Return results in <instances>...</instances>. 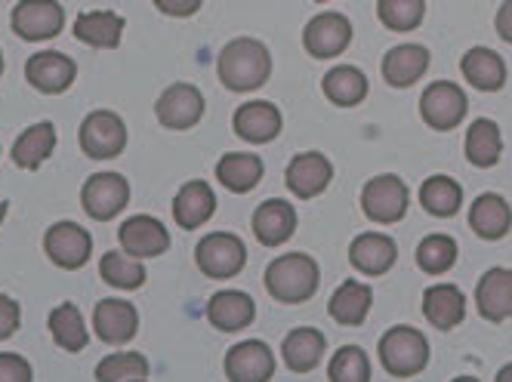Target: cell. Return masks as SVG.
I'll return each mask as SVG.
<instances>
[{
	"label": "cell",
	"mask_w": 512,
	"mask_h": 382,
	"mask_svg": "<svg viewBox=\"0 0 512 382\" xmlns=\"http://www.w3.org/2000/svg\"><path fill=\"white\" fill-rule=\"evenodd\" d=\"M195 262H198L201 275H207L213 281H229V278L241 275V269L247 265V247L232 232H210L207 238L198 241Z\"/></svg>",
	"instance_id": "5"
},
{
	"label": "cell",
	"mask_w": 512,
	"mask_h": 382,
	"mask_svg": "<svg viewBox=\"0 0 512 382\" xmlns=\"http://www.w3.org/2000/svg\"><path fill=\"white\" fill-rule=\"evenodd\" d=\"M423 315L438 330H454L466 318V296L454 284H432L423 293Z\"/></svg>",
	"instance_id": "28"
},
{
	"label": "cell",
	"mask_w": 512,
	"mask_h": 382,
	"mask_svg": "<svg viewBox=\"0 0 512 382\" xmlns=\"http://www.w3.org/2000/svg\"><path fill=\"white\" fill-rule=\"evenodd\" d=\"M75 78H78V62L65 53H56V50H44L25 62V81L47 96L65 93L71 84H75Z\"/></svg>",
	"instance_id": "13"
},
{
	"label": "cell",
	"mask_w": 512,
	"mask_h": 382,
	"mask_svg": "<svg viewBox=\"0 0 512 382\" xmlns=\"http://www.w3.org/2000/svg\"><path fill=\"white\" fill-rule=\"evenodd\" d=\"M216 179L223 182L235 195H247L263 179V161L260 155H244V151H232L216 164Z\"/></svg>",
	"instance_id": "36"
},
{
	"label": "cell",
	"mask_w": 512,
	"mask_h": 382,
	"mask_svg": "<svg viewBox=\"0 0 512 382\" xmlns=\"http://www.w3.org/2000/svg\"><path fill=\"white\" fill-rule=\"evenodd\" d=\"M124 25H127L124 16L112 10H90L75 19V37L81 44L96 47V50H115L121 44Z\"/></svg>",
	"instance_id": "30"
},
{
	"label": "cell",
	"mask_w": 512,
	"mask_h": 382,
	"mask_svg": "<svg viewBox=\"0 0 512 382\" xmlns=\"http://www.w3.org/2000/svg\"><path fill=\"white\" fill-rule=\"evenodd\" d=\"M130 204V182L121 173H93L81 188V207L90 219L108 222Z\"/></svg>",
	"instance_id": "8"
},
{
	"label": "cell",
	"mask_w": 512,
	"mask_h": 382,
	"mask_svg": "<svg viewBox=\"0 0 512 382\" xmlns=\"http://www.w3.org/2000/svg\"><path fill=\"white\" fill-rule=\"evenodd\" d=\"M213 213H216V195L204 179H192L176 191L173 219L179 228L192 232V228H201L204 222H210Z\"/></svg>",
	"instance_id": "25"
},
{
	"label": "cell",
	"mask_w": 512,
	"mask_h": 382,
	"mask_svg": "<svg viewBox=\"0 0 512 382\" xmlns=\"http://www.w3.org/2000/svg\"><path fill=\"white\" fill-rule=\"evenodd\" d=\"M417 265L426 275H445L457 265V241L451 235H426L417 247Z\"/></svg>",
	"instance_id": "39"
},
{
	"label": "cell",
	"mask_w": 512,
	"mask_h": 382,
	"mask_svg": "<svg viewBox=\"0 0 512 382\" xmlns=\"http://www.w3.org/2000/svg\"><path fill=\"white\" fill-rule=\"evenodd\" d=\"M494 25H497V34L503 37V41L512 44V0H503V7L497 10Z\"/></svg>",
	"instance_id": "45"
},
{
	"label": "cell",
	"mask_w": 512,
	"mask_h": 382,
	"mask_svg": "<svg viewBox=\"0 0 512 382\" xmlns=\"http://www.w3.org/2000/svg\"><path fill=\"white\" fill-rule=\"evenodd\" d=\"M232 124H235V133L244 142L266 145V142L278 139V133L284 127V118H281V111L272 102H244V105H238Z\"/></svg>",
	"instance_id": "21"
},
{
	"label": "cell",
	"mask_w": 512,
	"mask_h": 382,
	"mask_svg": "<svg viewBox=\"0 0 512 382\" xmlns=\"http://www.w3.org/2000/svg\"><path fill=\"white\" fill-rule=\"evenodd\" d=\"M50 336L56 339V346L65 352H84L90 333L84 324V315L75 302H59L50 312Z\"/></svg>",
	"instance_id": "34"
},
{
	"label": "cell",
	"mask_w": 512,
	"mask_h": 382,
	"mask_svg": "<svg viewBox=\"0 0 512 382\" xmlns=\"http://www.w3.org/2000/svg\"><path fill=\"white\" fill-rule=\"evenodd\" d=\"M321 284V269L309 253H284L269 262L266 290L284 305H300L315 296Z\"/></svg>",
	"instance_id": "2"
},
{
	"label": "cell",
	"mask_w": 512,
	"mask_h": 382,
	"mask_svg": "<svg viewBox=\"0 0 512 382\" xmlns=\"http://www.w3.org/2000/svg\"><path fill=\"white\" fill-rule=\"evenodd\" d=\"M10 22L22 41H50L65 25V10L59 0H19Z\"/></svg>",
	"instance_id": "11"
},
{
	"label": "cell",
	"mask_w": 512,
	"mask_h": 382,
	"mask_svg": "<svg viewBox=\"0 0 512 382\" xmlns=\"http://www.w3.org/2000/svg\"><path fill=\"white\" fill-rule=\"evenodd\" d=\"M374 305V290L364 281H343L331 302H327V315H331L340 327H361L368 321V312Z\"/></svg>",
	"instance_id": "26"
},
{
	"label": "cell",
	"mask_w": 512,
	"mask_h": 382,
	"mask_svg": "<svg viewBox=\"0 0 512 382\" xmlns=\"http://www.w3.org/2000/svg\"><path fill=\"white\" fill-rule=\"evenodd\" d=\"M349 262L355 272L380 278L398 262V244L383 232H364L349 244Z\"/></svg>",
	"instance_id": "19"
},
{
	"label": "cell",
	"mask_w": 512,
	"mask_h": 382,
	"mask_svg": "<svg viewBox=\"0 0 512 382\" xmlns=\"http://www.w3.org/2000/svg\"><path fill=\"white\" fill-rule=\"evenodd\" d=\"M377 16L389 31H417L426 19V0H377Z\"/></svg>",
	"instance_id": "40"
},
{
	"label": "cell",
	"mask_w": 512,
	"mask_h": 382,
	"mask_svg": "<svg viewBox=\"0 0 512 382\" xmlns=\"http://www.w3.org/2000/svg\"><path fill=\"white\" fill-rule=\"evenodd\" d=\"M334 179V164L327 161L321 151H303V155H294L284 170V182L294 191L297 198L312 201L318 195H324L327 185Z\"/></svg>",
	"instance_id": "14"
},
{
	"label": "cell",
	"mask_w": 512,
	"mask_h": 382,
	"mask_svg": "<svg viewBox=\"0 0 512 382\" xmlns=\"http://www.w3.org/2000/svg\"><path fill=\"white\" fill-rule=\"evenodd\" d=\"M0 78H4V53H0Z\"/></svg>",
	"instance_id": "48"
},
{
	"label": "cell",
	"mask_w": 512,
	"mask_h": 382,
	"mask_svg": "<svg viewBox=\"0 0 512 382\" xmlns=\"http://www.w3.org/2000/svg\"><path fill=\"white\" fill-rule=\"evenodd\" d=\"M44 250L50 256L53 265L65 272H78L90 262L93 253V238L87 228H81L78 222H56L47 228L44 235Z\"/></svg>",
	"instance_id": "9"
},
{
	"label": "cell",
	"mask_w": 512,
	"mask_h": 382,
	"mask_svg": "<svg viewBox=\"0 0 512 382\" xmlns=\"http://www.w3.org/2000/svg\"><path fill=\"white\" fill-rule=\"evenodd\" d=\"M469 228L482 241H500L512 228V207L497 191H485L469 207Z\"/></svg>",
	"instance_id": "23"
},
{
	"label": "cell",
	"mask_w": 512,
	"mask_h": 382,
	"mask_svg": "<svg viewBox=\"0 0 512 382\" xmlns=\"http://www.w3.org/2000/svg\"><path fill=\"white\" fill-rule=\"evenodd\" d=\"M56 151V127L50 121H41V124H31L16 142H13V151L10 158L16 167L22 170H38L50 155Z\"/></svg>",
	"instance_id": "32"
},
{
	"label": "cell",
	"mask_w": 512,
	"mask_h": 382,
	"mask_svg": "<svg viewBox=\"0 0 512 382\" xmlns=\"http://www.w3.org/2000/svg\"><path fill=\"white\" fill-rule=\"evenodd\" d=\"M497 382H512V364L500 367V373H497Z\"/></svg>",
	"instance_id": "46"
},
{
	"label": "cell",
	"mask_w": 512,
	"mask_h": 382,
	"mask_svg": "<svg viewBox=\"0 0 512 382\" xmlns=\"http://www.w3.org/2000/svg\"><path fill=\"white\" fill-rule=\"evenodd\" d=\"M420 204L435 219H451L463 207V188L451 176H429L420 185Z\"/></svg>",
	"instance_id": "35"
},
{
	"label": "cell",
	"mask_w": 512,
	"mask_h": 382,
	"mask_svg": "<svg viewBox=\"0 0 512 382\" xmlns=\"http://www.w3.org/2000/svg\"><path fill=\"white\" fill-rule=\"evenodd\" d=\"M429 71V50L420 44H398L383 56V81L395 90L414 87Z\"/></svg>",
	"instance_id": "24"
},
{
	"label": "cell",
	"mask_w": 512,
	"mask_h": 382,
	"mask_svg": "<svg viewBox=\"0 0 512 382\" xmlns=\"http://www.w3.org/2000/svg\"><path fill=\"white\" fill-rule=\"evenodd\" d=\"M118 241L136 259H155V256H164L170 250V232L164 228L161 219H155L149 213L130 216L118 228Z\"/></svg>",
	"instance_id": "16"
},
{
	"label": "cell",
	"mask_w": 512,
	"mask_h": 382,
	"mask_svg": "<svg viewBox=\"0 0 512 382\" xmlns=\"http://www.w3.org/2000/svg\"><path fill=\"white\" fill-rule=\"evenodd\" d=\"M99 275L105 284H112L118 290H139L145 284V265L127 250H108L99 259Z\"/></svg>",
	"instance_id": "37"
},
{
	"label": "cell",
	"mask_w": 512,
	"mask_h": 382,
	"mask_svg": "<svg viewBox=\"0 0 512 382\" xmlns=\"http://www.w3.org/2000/svg\"><path fill=\"white\" fill-rule=\"evenodd\" d=\"M315 4H327V0H315Z\"/></svg>",
	"instance_id": "49"
},
{
	"label": "cell",
	"mask_w": 512,
	"mask_h": 382,
	"mask_svg": "<svg viewBox=\"0 0 512 382\" xmlns=\"http://www.w3.org/2000/svg\"><path fill=\"white\" fill-rule=\"evenodd\" d=\"M324 333L315 330V327H297L290 330L281 342V358H284V367L290 373H312L318 367V361L324 358Z\"/></svg>",
	"instance_id": "27"
},
{
	"label": "cell",
	"mask_w": 512,
	"mask_h": 382,
	"mask_svg": "<svg viewBox=\"0 0 512 382\" xmlns=\"http://www.w3.org/2000/svg\"><path fill=\"white\" fill-rule=\"evenodd\" d=\"M22 324V309H19V302L13 296H4L0 293V342L10 339Z\"/></svg>",
	"instance_id": "43"
},
{
	"label": "cell",
	"mask_w": 512,
	"mask_h": 382,
	"mask_svg": "<svg viewBox=\"0 0 512 382\" xmlns=\"http://www.w3.org/2000/svg\"><path fill=\"white\" fill-rule=\"evenodd\" d=\"M158 7V13L170 16V19H189L201 10L204 0H152Z\"/></svg>",
	"instance_id": "44"
},
{
	"label": "cell",
	"mask_w": 512,
	"mask_h": 382,
	"mask_svg": "<svg viewBox=\"0 0 512 382\" xmlns=\"http://www.w3.org/2000/svg\"><path fill=\"white\" fill-rule=\"evenodd\" d=\"M93 327L96 336L108 346H127L139 333V312L127 299H102L93 309Z\"/></svg>",
	"instance_id": "17"
},
{
	"label": "cell",
	"mask_w": 512,
	"mask_h": 382,
	"mask_svg": "<svg viewBox=\"0 0 512 382\" xmlns=\"http://www.w3.org/2000/svg\"><path fill=\"white\" fill-rule=\"evenodd\" d=\"M155 114L167 130H192L204 118V96L195 84H173L158 96Z\"/></svg>",
	"instance_id": "12"
},
{
	"label": "cell",
	"mask_w": 512,
	"mask_h": 382,
	"mask_svg": "<svg viewBox=\"0 0 512 382\" xmlns=\"http://www.w3.org/2000/svg\"><path fill=\"white\" fill-rule=\"evenodd\" d=\"M78 142H81L87 158L112 161L127 148V124L121 121V114L108 111V108H96L84 118Z\"/></svg>",
	"instance_id": "6"
},
{
	"label": "cell",
	"mask_w": 512,
	"mask_h": 382,
	"mask_svg": "<svg viewBox=\"0 0 512 382\" xmlns=\"http://www.w3.org/2000/svg\"><path fill=\"white\" fill-rule=\"evenodd\" d=\"M352 44V22L343 13H318L306 22L303 47L312 59H334L343 56Z\"/></svg>",
	"instance_id": "10"
},
{
	"label": "cell",
	"mask_w": 512,
	"mask_h": 382,
	"mask_svg": "<svg viewBox=\"0 0 512 382\" xmlns=\"http://www.w3.org/2000/svg\"><path fill=\"white\" fill-rule=\"evenodd\" d=\"M321 93L340 108H355L368 99V78L355 65H337L321 78Z\"/></svg>",
	"instance_id": "31"
},
{
	"label": "cell",
	"mask_w": 512,
	"mask_h": 382,
	"mask_svg": "<svg viewBox=\"0 0 512 382\" xmlns=\"http://www.w3.org/2000/svg\"><path fill=\"white\" fill-rule=\"evenodd\" d=\"M380 364L395 379H411L429 367V339L417 327H389L380 336Z\"/></svg>",
	"instance_id": "3"
},
{
	"label": "cell",
	"mask_w": 512,
	"mask_h": 382,
	"mask_svg": "<svg viewBox=\"0 0 512 382\" xmlns=\"http://www.w3.org/2000/svg\"><path fill=\"white\" fill-rule=\"evenodd\" d=\"M463 78L482 93H497L506 84V62L491 47H472L460 62Z\"/></svg>",
	"instance_id": "29"
},
{
	"label": "cell",
	"mask_w": 512,
	"mask_h": 382,
	"mask_svg": "<svg viewBox=\"0 0 512 382\" xmlns=\"http://www.w3.org/2000/svg\"><path fill=\"white\" fill-rule=\"evenodd\" d=\"M7 213H10V204H7V201H0V225H4Z\"/></svg>",
	"instance_id": "47"
},
{
	"label": "cell",
	"mask_w": 512,
	"mask_h": 382,
	"mask_svg": "<svg viewBox=\"0 0 512 382\" xmlns=\"http://www.w3.org/2000/svg\"><path fill=\"white\" fill-rule=\"evenodd\" d=\"M216 74L226 90L232 93H253L260 90L272 74V53L256 37H235L216 59Z\"/></svg>",
	"instance_id": "1"
},
{
	"label": "cell",
	"mask_w": 512,
	"mask_h": 382,
	"mask_svg": "<svg viewBox=\"0 0 512 382\" xmlns=\"http://www.w3.org/2000/svg\"><path fill=\"white\" fill-rule=\"evenodd\" d=\"M297 232V210L287 201H266L253 213V235L263 247H281Z\"/></svg>",
	"instance_id": "20"
},
{
	"label": "cell",
	"mask_w": 512,
	"mask_h": 382,
	"mask_svg": "<svg viewBox=\"0 0 512 382\" xmlns=\"http://www.w3.org/2000/svg\"><path fill=\"white\" fill-rule=\"evenodd\" d=\"M408 207H411V191H408L405 179L395 173L374 176L361 188V210L377 225L401 222L408 216Z\"/></svg>",
	"instance_id": "4"
},
{
	"label": "cell",
	"mask_w": 512,
	"mask_h": 382,
	"mask_svg": "<svg viewBox=\"0 0 512 382\" xmlns=\"http://www.w3.org/2000/svg\"><path fill=\"white\" fill-rule=\"evenodd\" d=\"M253 318H256V302L244 290H219L207 302V321L223 333H238L250 327Z\"/></svg>",
	"instance_id": "22"
},
{
	"label": "cell",
	"mask_w": 512,
	"mask_h": 382,
	"mask_svg": "<svg viewBox=\"0 0 512 382\" xmlns=\"http://www.w3.org/2000/svg\"><path fill=\"white\" fill-rule=\"evenodd\" d=\"M500 155H503V133L497 121L491 118L472 121V127L466 130V161L479 170H488L500 161Z\"/></svg>",
	"instance_id": "33"
},
{
	"label": "cell",
	"mask_w": 512,
	"mask_h": 382,
	"mask_svg": "<svg viewBox=\"0 0 512 382\" xmlns=\"http://www.w3.org/2000/svg\"><path fill=\"white\" fill-rule=\"evenodd\" d=\"M275 376V352L263 339H244L226 355L229 382H269Z\"/></svg>",
	"instance_id": "15"
},
{
	"label": "cell",
	"mask_w": 512,
	"mask_h": 382,
	"mask_svg": "<svg viewBox=\"0 0 512 382\" xmlns=\"http://www.w3.org/2000/svg\"><path fill=\"white\" fill-rule=\"evenodd\" d=\"M331 382H368L371 379V361L358 346H343L327 367Z\"/></svg>",
	"instance_id": "41"
},
{
	"label": "cell",
	"mask_w": 512,
	"mask_h": 382,
	"mask_svg": "<svg viewBox=\"0 0 512 382\" xmlns=\"http://www.w3.org/2000/svg\"><path fill=\"white\" fill-rule=\"evenodd\" d=\"M466 111H469V99L454 81H435L420 96V118L423 124H429V130L438 133L460 127Z\"/></svg>",
	"instance_id": "7"
},
{
	"label": "cell",
	"mask_w": 512,
	"mask_h": 382,
	"mask_svg": "<svg viewBox=\"0 0 512 382\" xmlns=\"http://www.w3.org/2000/svg\"><path fill=\"white\" fill-rule=\"evenodd\" d=\"M152 376L149 358L139 352H115L96 364V379L99 382H145Z\"/></svg>",
	"instance_id": "38"
},
{
	"label": "cell",
	"mask_w": 512,
	"mask_h": 382,
	"mask_svg": "<svg viewBox=\"0 0 512 382\" xmlns=\"http://www.w3.org/2000/svg\"><path fill=\"white\" fill-rule=\"evenodd\" d=\"M475 309L491 324H503L506 318H512V269L494 265L479 278V284H475Z\"/></svg>",
	"instance_id": "18"
},
{
	"label": "cell",
	"mask_w": 512,
	"mask_h": 382,
	"mask_svg": "<svg viewBox=\"0 0 512 382\" xmlns=\"http://www.w3.org/2000/svg\"><path fill=\"white\" fill-rule=\"evenodd\" d=\"M34 370L22 355L0 352V382H31Z\"/></svg>",
	"instance_id": "42"
}]
</instances>
